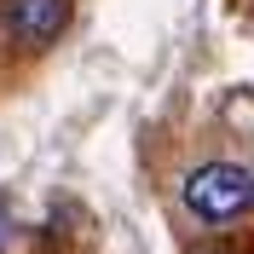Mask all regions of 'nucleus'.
<instances>
[{
	"instance_id": "f03ea898",
	"label": "nucleus",
	"mask_w": 254,
	"mask_h": 254,
	"mask_svg": "<svg viewBox=\"0 0 254 254\" xmlns=\"http://www.w3.org/2000/svg\"><path fill=\"white\" fill-rule=\"evenodd\" d=\"M0 17H6V35H12L17 47L41 52V47H52L58 29L69 23V0H6Z\"/></svg>"
},
{
	"instance_id": "f257e3e1",
	"label": "nucleus",
	"mask_w": 254,
	"mask_h": 254,
	"mask_svg": "<svg viewBox=\"0 0 254 254\" xmlns=\"http://www.w3.org/2000/svg\"><path fill=\"white\" fill-rule=\"evenodd\" d=\"M179 196H185V208L202 225H231L254 208V168H243V162H202V168L185 174Z\"/></svg>"
}]
</instances>
